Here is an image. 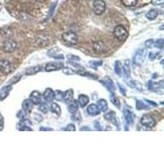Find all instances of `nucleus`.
I'll return each instance as SVG.
<instances>
[{"label":"nucleus","mask_w":164,"mask_h":164,"mask_svg":"<svg viewBox=\"0 0 164 164\" xmlns=\"http://www.w3.org/2000/svg\"><path fill=\"white\" fill-rule=\"evenodd\" d=\"M0 72L3 74L8 75L12 72V65L8 60H0Z\"/></svg>","instance_id":"obj_7"},{"label":"nucleus","mask_w":164,"mask_h":164,"mask_svg":"<svg viewBox=\"0 0 164 164\" xmlns=\"http://www.w3.org/2000/svg\"><path fill=\"white\" fill-rule=\"evenodd\" d=\"M19 125H21V127H23V126H28V127H30V126L32 125V122H30V120L26 119V118H21V120L20 122H19Z\"/></svg>","instance_id":"obj_34"},{"label":"nucleus","mask_w":164,"mask_h":164,"mask_svg":"<svg viewBox=\"0 0 164 164\" xmlns=\"http://www.w3.org/2000/svg\"><path fill=\"white\" fill-rule=\"evenodd\" d=\"M1 9H2V5L0 4V11H1Z\"/></svg>","instance_id":"obj_54"},{"label":"nucleus","mask_w":164,"mask_h":164,"mask_svg":"<svg viewBox=\"0 0 164 164\" xmlns=\"http://www.w3.org/2000/svg\"><path fill=\"white\" fill-rule=\"evenodd\" d=\"M21 78V76H16L13 77V78H12V79L9 80L10 85H12V84H16L17 82H18L19 80H20Z\"/></svg>","instance_id":"obj_39"},{"label":"nucleus","mask_w":164,"mask_h":164,"mask_svg":"<svg viewBox=\"0 0 164 164\" xmlns=\"http://www.w3.org/2000/svg\"><path fill=\"white\" fill-rule=\"evenodd\" d=\"M63 67H64V64L62 62H49L45 66V71L48 72H54V71L62 69Z\"/></svg>","instance_id":"obj_9"},{"label":"nucleus","mask_w":164,"mask_h":164,"mask_svg":"<svg viewBox=\"0 0 164 164\" xmlns=\"http://www.w3.org/2000/svg\"><path fill=\"white\" fill-rule=\"evenodd\" d=\"M98 107L100 110V112H105L108 108V105H107V102L103 99H101L98 101Z\"/></svg>","instance_id":"obj_19"},{"label":"nucleus","mask_w":164,"mask_h":164,"mask_svg":"<svg viewBox=\"0 0 164 164\" xmlns=\"http://www.w3.org/2000/svg\"><path fill=\"white\" fill-rule=\"evenodd\" d=\"M62 72L64 73V74L66 75H68V76H70V75H73L76 73V71H75L74 69H72V68H71V67H62Z\"/></svg>","instance_id":"obj_31"},{"label":"nucleus","mask_w":164,"mask_h":164,"mask_svg":"<svg viewBox=\"0 0 164 164\" xmlns=\"http://www.w3.org/2000/svg\"><path fill=\"white\" fill-rule=\"evenodd\" d=\"M4 127V119L2 115L0 114V131H3Z\"/></svg>","instance_id":"obj_43"},{"label":"nucleus","mask_w":164,"mask_h":164,"mask_svg":"<svg viewBox=\"0 0 164 164\" xmlns=\"http://www.w3.org/2000/svg\"><path fill=\"white\" fill-rule=\"evenodd\" d=\"M93 50L95 51V53L101 54V53H104L107 52V45H105L104 43L102 41H96L93 44Z\"/></svg>","instance_id":"obj_6"},{"label":"nucleus","mask_w":164,"mask_h":164,"mask_svg":"<svg viewBox=\"0 0 164 164\" xmlns=\"http://www.w3.org/2000/svg\"><path fill=\"white\" fill-rule=\"evenodd\" d=\"M144 45H145V46H146L147 48L152 47V45H154V40H153V39H150V40H146L145 43H144Z\"/></svg>","instance_id":"obj_42"},{"label":"nucleus","mask_w":164,"mask_h":164,"mask_svg":"<svg viewBox=\"0 0 164 164\" xmlns=\"http://www.w3.org/2000/svg\"><path fill=\"white\" fill-rule=\"evenodd\" d=\"M110 100H111L112 103L115 105V106H116V107H117L118 108L121 107V103H120L119 100H118V99H117L115 95H111V96H110Z\"/></svg>","instance_id":"obj_30"},{"label":"nucleus","mask_w":164,"mask_h":164,"mask_svg":"<svg viewBox=\"0 0 164 164\" xmlns=\"http://www.w3.org/2000/svg\"><path fill=\"white\" fill-rule=\"evenodd\" d=\"M66 131H76V127L74 124H68L66 127Z\"/></svg>","instance_id":"obj_40"},{"label":"nucleus","mask_w":164,"mask_h":164,"mask_svg":"<svg viewBox=\"0 0 164 164\" xmlns=\"http://www.w3.org/2000/svg\"><path fill=\"white\" fill-rule=\"evenodd\" d=\"M102 64H103L102 61H100V62H91V66H94V67H95L102 66Z\"/></svg>","instance_id":"obj_45"},{"label":"nucleus","mask_w":164,"mask_h":164,"mask_svg":"<svg viewBox=\"0 0 164 164\" xmlns=\"http://www.w3.org/2000/svg\"><path fill=\"white\" fill-rule=\"evenodd\" d=\"M163 42H164L163 39H159V40H157L156 42L154 43V45L155 47L159 49H163Z\"/></svg>","instance_id":"obj_36"},{"label":"nucleus","mask_w":164,"mask_h":164,"mask_svg":"<svg viewBox=\"0 0 164 164\" xmlns=\"http://www.w3.org/2000/svg\"><path fill=\"white\" fill-rule=\"evenodd\" d=\"M85 130H86V131H90V129H88V127H83L81 131H85Z\"/></svg>","instance_id":"obj_52"},{"label":"nucleus","mask_w":164,"mask_h":164,"mask_svg":"<svg viewBox=\"0 0 164 164\" xmlns=\"http://www.w3.org/2000/svg\"><path fill=\"white\" fill-rule=\"evenodd\" d=\"M40 131H53V130L52 128H49V127H46V128L45 127H40Z\"/></svg>","instance_id":"obj_47"},{"label":"nucleus","mask_w":164,"mask_h":164,"mask_svg":"<svg viewBox=\"0 0 164 164\" xmlns=\"http://www.w3.org/2000/svg\"><path fill=\"white\" fill-rule=\"evenodd\" d=\"M124 73L127 75V77L130 76V61L127 60L124 65Z\"/></svg>","instance_id":"obj_35"},{"label":"nucleus","mask_w":164,"mask_h":164,"mask_svg":"<svg viewBox=\"0 0 164 164\" xmlns=\"http://www.w3.org/2000/svg\"><path fill=\"white\" fill-rule=\"evenodd\" d=\"M147 53V49H140L136 53L134 57V62L136 65H141L145 60V56Z\"/></svg>","instance_id":"obj_8"},{"label":"nucleus","mask_w":164,"mask_h":164,"mask_svg":"<svg viewBox=\"0 0 164 164\" xmlns=\"http://www.w3.org/2000/svg\"><path fill=\"white\" fill-rule=\"evenodd\" d=\"M122 63H121V62H119V61H117V62H115V72H116V74H117L118 76H121V75H122Z\"/></svg>","instance_id":"obj_27"},{"label":"nucleus","mask_w":164,"mask_h":164,"mask_svg":"<svg viewBox=\"0 0 164 164\" xmlns=\"http://www.w3.org/2000/svg\"><path fill=\"white\" fill-rule=\"evenodd\" d=\"M39 110L40 112H42L43 113H47L49 112V106L45 103H40Z\"/></svg>","instance_id":"obj_32"},{"label":"nucleus","mask_w":164,"mask_h":164,"mask_svg":"<svg viewBox=\"0 0 164 164\" xmlns=\"http://www.w3.org/2000/svg\"><path fill=\"white\" fill-rule=\"evenodd\" d=\"M147 102L149 103H151L152 105H154V106H156V103H153V101H149V100H146Z\"/></svg>","instance_id":"obj_51"},{"label":"nucleus","mask_w":164,"mask_h":164,"mask_svg":"<svg viewBox=\"0 0 164 164\" xmlns=\"http://www.w3.org/2000/svg\"><path fill=\"white\" fill-rule=\"evenodd\" d=\"M100 82L102 83L103 85H104L105 87L107 88V90L111 93H113L115 90V86L113 85V82L111 79H109L108 77H106L104 79H103L100 80Z\"/></svg>","instance_id":"obj_11"},{"label":"nucleus","mask_w":164,"mask_h":164,"mask_svg":"<svg viewBox=\"0 0 164 164\" xmlns=\"http://www.w3.org/2000/svg\"><path fill=\"white\" fill-rule=\"evenodd\" d=\"M67 58L69 60H72V61H80V58L79 57H77L76 55H72V54H69L67 56Z\"/></svg>","instance_id":"obj_41"},{"label":"nucleus","mask_w":164,"mask_h":164,"mask_svg":"<svg viewBox=\"0 0 164 164\" xmlns=\"http://www.w3.org/2000/svg\"><path fill=\"white\" fill-rule=\"evenodd\" d=\"M18 130H19V131H32V129H31L30 127H28V126H23V127H19Z\"/></svg>","instance_id":"obj_44"},{"label":"nucleus","mask_w":164,"mask_h":164,"mask_svg":"<svg viewBox=\"0 0 164 164\" xmlns=\"http://www.w3.org/2000/svg\"><path fill=\"white\" fill-rule=\"evenodd\" d=\"M61 51L59 48L55 47L53 49H51L48 52V55L49 57H53V58H56V59H63L64 57L62 54H59L58 53Z\"/></svg>","instance_id":"obj_12"},{"label":"nucleus","mask_w":164,"mask_h":164,"mask_svg":"<svg viewBox=\"0 0 164 164\" xmlns=\"http://www.w3.org/2000/svg\"><path fill=\"white\" fill-rule=\"evenodd\" d=\"M64 97V93L61 90H56L54 91V99L57 101H62Z\"/></svg>","instance_id":"obj_28"},{"label":"nucleus","mask_w":164,"mask_h":164,"mask_svg":"<svg viewBox=\"0 0 164 164\" xmlns=\"http://www.w3.org/2000/svg\"><path fill=\"white\" fill-rule=\"evenodd\" d=\"M104 118L107 121H112L115 118V112H108L104 115Z\"/></svg>","instance_id":"obj_37"},{"label":"nucleus","mask_w":164,"mask_h":164,"mask_svg":"<svg viewBox=\"0 0 164 164\" xmlns=\"http://www.w3.org/2000/svg\"><path fill=\"white\" fill-rule=\"evenodd\" d=\"M158 11L157 10V9H151V10H149L146 14V18L150 21L154 20L155 18L158 17Z\"/></svg>","instance_id":"obj_23"},{"label":"nucleus","mask_w":164,"mask_h":164,"mask_svg":"<svg viewBox=\"0 0 164 164\" xmlns=\"http://www.w3.org/2000/svg\"><path fill=\"white\" fill-rule=\"evenodd\" d=\"M140 123L144 127H149V128H153L156 125V120L154 119V117H152L151 115L145 114L141 117L140 119Z\"/></svg>","instance_id":"obj_4"},{"label":"nucleus","mask_w":164,"mask_h":164,"mask_svg":"<svg viewBox=\"0 0 164 164\" xmlns=\"http://www.w3.org/2000/svg\"><path fill=\"white\" fill-rule=\"evenodd\" d=\"M87 112L91 116H98L100 115V110L96 104H90L87 107Z\"/></svg>","instance_id":"obj_16"},{"label":"nucleus","mask_w":164,"mask_h":164,"mask_svg":"<svg viewBox=\"0 0 164 164\" xmlns=\"http://www.w3.org/2000/svg\"><path fill=\"white\" fill-rule=\"evenodd\" d=\"M136 108L138 110H141V109H149V106H147L146 104H144V103L140 101V100H137L136 101Z\"/></svg>","instance_id":"obj_29"},{"label":"nucleus","mask_w":164,"mask_h":164,"mask_svg":"<svg viewBox=\"0 0 164 164\" xmlns=\"http://www.w3.org/2000/svg\"><path fill=\"white\" fill-rule=\"evenodd\" d=\"M72 119L73 120V121H75V122H80L81 121V116H80V113L79 112H77V111L76 112H74V113H72Z\"/></svg>","instance_id":"obj_33"},{"label":"nucleus","mask_w":164,"mask_h":164,"mask_svg":"<svg viewBox=\"0 0 164 164\" xmlns=\"http://www.w3.org/2000/svg\"><path fill=\"white\" fill-rule=\"evenodd\" d=\"M76 73H77L80 76H90V77H95V78H97L98 76H96V75H94L92 73H90V72H85V70H79L76 72Z\"/></svg>","instance_id":"obj_26"},{"label":"nucleus","mask_w":164,"mask_h":164,"mask_svg":"<svg viewBox=\"0 0 164 164\" xmlns=\"http://www.w3.org/2000/svg\"><path fill=\"white\" fill-rule=\"evenodd\" d=\"M106 10V3L103 0H94L93 11L97 16L103 14Z\"/></svg>","instance_id":"obj_2"},{"label":"nucleus","mask_w":164,"mask_h":164,"mask_svg":"<svg viewBox=\"0 0 164 164\" xmlns=\"http://www.w3.org/2000/svg\"><path fill=\"white\" fill-rule=\"evenodd\" d=\"M62 39L69 45H76L77 44V35L72 31H67L62 35Z\"/></svg>","instance_id":"obj_3"},{"label":"nucleus","mask_w":164,"mask_h":164,"mask_svg":"<svg viewBox=\"0 0 164 164\" xmlns=\"http://www.w3.org/2000/svg\"><path fill=\"white\" fill-rule=\"evenodd\" d=\"M121 2L126 7H134L136 5L137 0H121Z\"/></svg>","instance_id":"obj_25"},{"label":"nucleus","mask_w":164,"mask_h":164,"mask_svg":"<svg viewBox=\"0 0 164 164\" xmlns=\"http://www.w3.org/2000/svg\"><path fill=\"white\" fill-rule=\"evenodd\" d=\"M33 107V103L32 102L30 101V100H25L22 103V110L23 112H25V114L28 113V112H31Z\"/></svg>","instance_id":"obj_15"},{"label":"nucleus","mask_w":164,"mask_h":164,"mask_svg":"<svg viewBox=\"0 0 164 164\" xmlns=\"http://www.w3.org/2000/svg\"><path fill=\"white\" fill-rule=\"evenodd\" d=\"M43 97L48 103H52L53 100H54V91L50 88H47L44 92Z\"/></svg>","instance_id":"obj_13"},{"label":"nucleus","mask_w":164,"mask_h":164,"mask_svg":"<svg viewBox=\"0 0 164 164\" xmlns=\"http://www.w3.org/2000/svg\"><path fill=\"white\" fill-rule=\"evenodd\" d=\"M113 35L117 40L123 42V41H126L127 40L129 34H128V31L124 25H118L113 30Z\"/></svg>","instance_id":"obj_1"},{"label":"nucleus","mask_w":164,"mask_h":164,"mask_svg":"<svg viewBox=\"0 0 164 164\" xmlns=\"http://www.w3.org/2000/svg\"><path fill=\"white\" fill-rule=\"evenodd\" d=\"M151 3L154 6H162L164 4V0H151Z\"/></svg>","instance_id":"obj_38"},{"label":"nucleus","mask_w":164,"mask_h":164,"mask_svg":"<svg viewBox=\"0 0 164 164\" xmlns=\"http://www.w3.org/2000/svg\"><path fill=\"white\" fill-rule=\"evenodd\" d=\"M119 87H120V90H121V92H122V95H126V90L124 91V90H123V87H122V85H119Z\"/></svg>","instance_id":"obj_50"},{"label":"nucleus","mask_w":164,"mask_h":164,"mask_svg":"<svg viewBox=\"0 0 164 164\" xmlns=\"http://www.w3.org/2000/svg\"><path fill=\"white\" fill-rule=\"evenodd\" d=\"M162 29H163V25H162L161 27H160V30H162Z\"/></svg>","instance_id":"obj_53"},{"label":"nucleus","mask_w":164,"mask_h":164,"mask_svg":"<svg viewBox=\"0 0 164 164\" xmlns=\"http://www.w3.org/2000/svg\"><path fill=\"white\" fill-rule=\"evenodd\" d=\"M95 129L97 130V131H101V127H100V124L99 123V122H95Z\"/></svg>","instance_id":"obj_46"},{"label":"nucleus","mask_w":164,"mask_h":164,"mask_svg":"<svg viewBox=\"0 0 164 164\" xmlns=\"http://www.w3.org/2000/svg\"><path fill=\"white\" fill-rule=\"evenodd\" d=\"M54 8H55V5H53V7H51V8H50V9H49V18L50 16L52 15L53 14V9H54Z\"/></svg>","instance_id":"obj_48"},{"label":"nucleus","mask_w":164,"mask_h":164,"mask_svg":"<svg viewBox=\"0 0 164 164\" xmlns=\"http://www.w3.org/2000/svg\"><path fill=\"white\" fill-rule=\"evenodd\" d=\"M40 71H41V67L40 66H35V67H29V68L25 70V74L27 76H32V75L38 73Z\"/></svg>","instance_id":"obj_21"},{"label":"nucleus","mask_w":164,"mask_h":164,"mask_svg":"<svg viewBox=\"0 0 164 164\" xmlns=\"http://www.w3.org/2000/svg\"><path fill=\"white\" fill-rule=\"evenodd\" d=\"M124 117L126 122L128 125L133 123V116H132L131 112H130L129 110H126L124 112Z\"/></svg>","instance_id":"obj_24"},{"label":"nucleus","mask_w":164,"mask_h":164,"mask_svg":"<svg viewBox=\"0 0 164 164\" xmlns=\"http://www.w3.org/2000/svg\"><path fill=\"white\" fill-rule=\"evenodd\" d=\"M17 47H18V43L13 40H7L3 43V50L8 53L14 52L17 49Z\"/></svg>","instance_id":"obj_5"},{"label":"nucleus","mask_w":164,"mask_h":164,"mask_svg":"<svg viewBox=\"0 0 164 164\" xmlns=\"http://www.w3.org/2000/svg\"><path fill=\"white\" fill-rule=\"evenodd\" d=\"M30 100L33 104H40L42 103V95L39 91L35 90L30 94Z\"/></svg>","instance_id":"obj_10"},{"label":"nucleus","mask_w":164,"mask_h":164,"mask_svg":"<svg viewBox=\"0 0 164 164\" xmlns=\"http://www.w3.org/2000/svg\"><path fill=\"white\" fill-rule=\"evenodd\" d=\"M11 90H12V85H11L3 86L0 90V100L3 101V100H5L6 98L8 96Z\"/></svg>","instance_id":"obj_14"},{"label":"nucleus","mask_w":164,"mask_h":164,"mask_svg":"<svg viewBox=\"0 0 164 164\" xmlns=\"http://www.w3.org/2000/svg\"><path fill=\"white\" fill-rule=\"evenodd\" d=\"M154 58H155V56H154V53H149V59L154 60Z\"/></svg>","instance_id":"obj_49"},{"label":"nucleus","mask_w":164,"mask_h":164,"mask_svg":"<svg viewBox=\"0 0 164 164\" xmlns=\"http://www.w3.org/2000/svg\"><path fill=\"white\" fill-rule=\"evenodd\" d=\"M78 107H79L78 102H76V100H72L71 102H69V104L67 106V110L70 113L72 114V113L78 111Z\"/></svg>","instance_id":"obj_17"},{"label":"nucleus","mask_w":164,"mask_h":164,"mask_svg":"<svg viewBox=\"0 0 164 164\" xmlns=\"http://www.w3.org/2000/svg\"><path fill=\"white\" fill-rule=\"evenodd\" d=\"M50 111H51L53 113L57 115V116H60L61 113H62L60 106L58 104H57V103H53L51 106H50Z\"/></svg>","instance_id":"obj_22"},{"label":"nucleus","mask_w":164,"mask_h":164,"mask_svg":"<svg viewBox=\"0 0 164 164\" xmlns=\"http://www.w3.org/2000/svg\"><path fill=\"white\" fill-rule=\"evenodd\" d=\"M73 97H74V91H73L72 89H69V90H67V91L64 93L63 100H64L66 103H69L73 100Z\"/></svg>","instance_id":"obj_20"},{"label":"nucleus","mask_w":164,"mask_h":164,"mask_svg":"<svg viewBox=\"0 0 164 164\" xmlns=\"http://www.w3.org/2000/svg\"><path fill=\"white\" fill-rule=\"evenodd\" d=\"M89 97L87 95H80L78 96V103L81 107H85L89 103Z\"/></svg>","instance_id":"obj_18"}]
</instances>
